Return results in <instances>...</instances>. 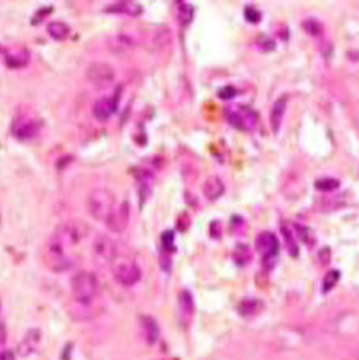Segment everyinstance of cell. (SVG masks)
<instances>
[{"mask_svg": "<svg viewBox=\"0 0 359 360\" xmlns=\"http://www.w3.org/2000/svg\"><path fill=\"white\" fill-rule=\"evenodd\" d=\"M177 19L184 27H187L193 19V6L187 2H177Z\"/></svg>", "mask_w": 359, "mask_h": 360, "instance_id": "obj_24", "label": "cell"}, {"mask_svg": "<svg viewBox=\"0 0 359 360\" xmlns=\"http://www.w3.org/2000/svg\"><path fill=\"white\" fill-rule=\"evenodd\" d=\"M161 246H163V250L166 252H174L176 247H174V233L172 231H164L161 234Z\"/></svg>", "mask_w": 359, "mask_h": 360, "instance_id": "obj_30", "label": "cell"}, {"mask_svg": "<svg viewBox=\"0 0 359 360\" xmlns=\"http://www.w3.org/2000/svg\"><path fill=\"white\" fill-rule=\"evenodd\" d=\"M117 102L115 97H101L93 105V115L99 121H105L112 117V113L117 110Z\"/></svg>", "mask_w": 359, "mask_h": 360, "instance_id": "obj_12", "label": "cell"}, {"mask_svg": "<svg viewBox=\"0 0 359 360\" xmlns=\"http://www.w3.org/2000/svg\"><path fill=\"white\" fill-rule=\"evenodd\" d=\"M67 250L69 249L64 246V244L57 239L54 234L50 236L47 249H45V255H43L48 268L51 271H54V272L67 271L70 268V265H72L70 255H69Z\"/></svg>", "mask_w": 359, "mask_h": 360, "instance_id": "obj_3", "label": "cell"}, {"mask_svg": "<svg viewBox=\"0 0 359 360\" xmlns=\"http://www.w3.org/2000/svg\"><path fill=\"white\" fill-rule=\"evenodd\" d=\"M251 258H253V254H251V249L246 246V244H238L233 250V260L238 266H246Z\"/></svg>", "mask_w": 359, "mask_h": 360, "instance_id": "obj_25", "label": "cell"}, {"mask_svg": "<svg viewBox=\"0 0 359 360\" xmlns=\"http://www.w3.org/2000/svg\"><path fill=\"white\" fill-rule=\"evenodd\" d=\"M0 360H14V354L11 351H2L0 352Z\"/></svg>", "mask_w": 359, "mask_h": 360, "instance_id": "obj_37", "label": "cell"}, {"mask_svg": "<svg viewBox=\"0 0 359 360\" xmlns=\"http://www.w3.org/2000/svg\"><path fill=\"white\" fill-rule=\"evenodd\" d=\"M177 228H179V231H185V229L189 228V215H187V214L179 215V219H177Z\"/></svg>", "mask_w": 359, "mask_h": 360, "instance_id": "obj_35", "label": "cell"}, {"mask_svg": "<svg viewBox=\"0 0 359 360\" xmlns=\"http://www.w3.org/2000/svg\"><path fill=\"white\" fill-rule=\"evenodd\" d=\"M286 104H287V97H279L275 104L271 107V112H270V125H271V131L273 133H278L279 128H281V121H283V117H284V112H286Z\"/></svg>", "mask_w": 359, "mask_h": 360, "instance_id": "obj_17", "label": "cell"}, {"mask_svg": "<svg viewBox=\"0 0 359 360\" xmlns=\"http://www.w3.org/2000/svg\"><path fill=\"white\" fill-rule=\"evenodd\" d=\"M93 249H95V254L98 255V258H101V260L105 263H112V262H115V258L118 257L117 244L105 234L96 236L95 242H93Z\"/></svg>", "mask_w": 359, "mask_h": 360, "instance_id": "obj_10", "label": "cell"}, {"mask_svg": "<svg viewBox=\"0 0 359 360\" xmlns=\"http://www.w3.org/2000/svg\"><path fill=\"white\" fill-rule=\"evenodd\" d=\"M224 193H225V185H224V182H222L220 177L212 176V177H207L205 180L203 194L207 201H217Z\"/></svg>", "mask_w": 359, "mask_h": 360, "instance_id": "obj_13", "label": "cell"}, {"mask_svg": "<svg viewBox=\"0 0 359 360\" xmlns=\"http://www.w3.org/2000/svg\"><path fill=\"white\" fill-rule=\"evenodd\" d=\"M225 118L230 125L243 131H254L257 126V113L248 105H235L225 110Z\"/></svg>", "mask_w": 359, "mask_h": 360, "instance_id": "obj_4", "label": "cell"}, {"mask_svg": "<svg viewBox=\"0 0 359 360\" xmlns=\"http://www.w3.org/2000/svg\"><path fill=\"white\" fill-rule=\"evenodd\" d=\"M107 46H109L110 53L121 56V54H126L128 51H131L134 48V42L131 37H126V35H115V37L109 40Z\"/></svg>", "mask_w": 359, "mask_h": 360, "instance_id": "obj_16", "label": "cell"}, {"mask_svg": "<svg viewBox=\"0 0 359 360\" xmlns=\"http://www.w3.org/2000/svg\"><path fill=\"white\" fill-rule=\"evenodd\" d=\"M141 327L147 344H155L158 336H160V328H158L156 320L152 315H141Z\"/></svg>", "mask_w": 359, "mask_h": 360, "instance_id": "obj_15", "label": "cell"}, {"mask_svg": "<svg viewBox=\"0 0 359 360\" xmlns=\"http://www.w3.org/2000/svg\"><path fill=\"white\" fill-rule=\"evenodd\" d=\"M72 297L78 305L88 306L91 305L99 292L98 277L90 271H78L70 280Z\"/></svg>", "mask_w": 359, "mask_h": 360, "instance_id": "obj_1", "label": "cell"}, {"mask_svg": "<svg viewBox=\"0 0 359 360\" xmlns=\"http://www.w3.org/2000/svg\"><path fill=\"white\" fill-rule=\"evenodd\" d=\"M244 18H246L249 23L256 24V23H258V21H260L262 14H260V11H258V10H256V6L248 5L246 8H244Z\"/></svg>", "mask_w": 359, "mask_h": 360, "instance_id": "obj_31", "label": "cell"}, {"mask_svg": "<svg viewBox=\"0 0 359 360\" xmlns=\"http://www.w3.org/2000/svg\"><path fill=\"white\" fill-rule=\"evenodd\" d=\"M0 313H2V298H0Z\"/></svg>", "mask_w": 359, "mask_h": 360, "instance_id": "obj_38", "label": "cell"}, {"mask_svg": "<svg viewBox=\"0 0 359 360\" xmlns=\"http://www.w3.org/2000/svg\"><path fill=\"white\" fill-rule=\"evenodd\" d=\"M42 341V332L39 328H29L26 335L23 336V340L19 341L18 344V356L19 357H31L32 354H35V351L39 349V344Z\"/></svg>", "mask_w": 359, "mask_h": 360, "instance_id": "obj_11", "label": "cell"}, {"mask_svg": "<svg viewBox=\"0 0 359 360\" xmlns=\"http://www.w3.org/2000/svg\"><path fill=\"white\" fill-rule=\"evenodd\" d=\"M179 306H181L182 319L190 320V317L193 315V309H195V303H193V297L189 290H182L181 295H179Z\"/></svg>", "mask_w": 359, "mask_h": 360, "instance_id": "obj_21", "label": "cell"}, {"mask_svg": "<svg viewBox=\"0 0 359 360\" xmlns=\"http://www.w3.org/2000/svg\"><path fill=\"white\" fill-rule=\"evenodd\" d=\"M129 214H131V211H129V203H128V201H121L120 204H115L110 215L104 222L107 229L112 231V233H115V234L123 233L126 229V226H128V223H129Z\"/></svg>", "mask_w": 359, "mask_h": 360, "instance_id": "obj_8", "label": "cell"}, {"mask_svg": "<svg viewBox=\"0 0 359 360\" xmlns=\"http://www.w3.org/2000/svg\"><path fill=\"white\" fill-rule=\"evenodd\" d=\"M113 279L120 285L131 287L141 280V268L133 262H120L113 268Z\"/></svg>", "mask_w": 359, "mask_h": 360, "instance_id": "obj_9", "label": "cell"}, {"mask_svg": "<svg viewBox=\"0 0 359 360\" xmlns=\"http://www.w3.org/2000/svg\"><path fill=\"white\" fill-rule=\"evenodd\" d=\"M340 186V182L337 179L332 177H324V179H318L314 182V188L319 191H334Z\"/></svg>", "mask_w": 359, "mask_h": 360, "instance_id": "obj_26", "label": "cell"}, {"mask_svg": "<svg viewBox=\"0 0 359 360\" xmlns=\"http://www.w3.org/2000/svg\"><path fill=\"white\" fill-rule=\"evenodd\" d=\"M172 42V34L168 27H160L156 29L154 37H152V46L154 49H164L171 45Z\"/></svg>", "mask_w": 359, "mask_h": 360, "instance_id": "obj_19", "label": "cell"}, {"mask_svg": "<svg viewBox=\"0 0 359 360\" xmlns=\"http://www.w3.org/2000/svg\"><path fill=\"white\" fill-rule=\"evenodd\" d=\"M340 279V272L337 270H330L327 274L324 276V280H322V293H329L330 290L334 289Z\"/></svg>", "mask_w": 359, "mask_h": 360, "instance_id": "obj_27", "label": "cell"}, {"mask_svg": "<svg viewBox=\"0 0 359 360\" xmlns=\"http://www.w3.org/2000/svg\"><path fill=\"white\" fill-rule=\"evenodd\" d=\"M107 13H117V14H126V16H139L142 14L144 8L142 5L138 3V2H115V3H110L109 6L105 8Z\"/></svg>", "mask_w": 359, "mask_h": 360, "instance_id": "obj_14", "label": "cell"}, {"mask_svg": "<svg viewBox=\"0 0 359 360\" xmlns=\"http://www.w3.org/2000/svg\"><path fill=\"white\" fill-rule=\"evenodd\" d=\"M115 207V196L107 188L93 190L86 198V209L90 215L98 222H105Z\"/></svg>", "mask_w": 359, "mask_h": 360, "instance_id": "obj_2", "label": "cell"}, {"mask_svg": "<svg viewBox=\"0 0 359 360\" xmlns=\"http://www.w3.org/2000/svg\"><path fill=\"white\" fill-rule=\"evenodd\" d=\"M31 59V56H29V51H24V49H21L19 53H14V54H6L5 56V64L11 69H18V67H24L26 64Z\"/></svg>", "mask_w": 359, "mask_h": 360, "instance_id": "obj_23", "label": "cell"}, {"mask_svg": "<svg viewBox=\"0 0 359 360\" xmlns=\"http://www.w3.org/2000/svg\"><path fill=\"white\" fill-rule=\"evenodd\" d=\"M294 233H296L299 236V239L302 242H305V244H313V236H311V231L308 229L307 226L304 225H299V223H296L294 225Z\"/></svg>", "mask_w": 359, "mask_h": 360, "instance_id": "obj_29", "label": "cell"}, {"mask_svg": "<svg viewBox=\"0 0 359 360\" xmlns=\"http://www.w3.org/2000/svg\"><path fill=\"white\" fill-rule=\"evenodd\" d=\"M279 229H281V234H283V239H284V244H286V249L291 254V257H299V246H297V241H296V233H294V226H291L287 222H281V225H279Z\"/></svg>", "mask_w": 359, "mask_h": 360, "instance_id": "obj_18", "label": "cell"}, {"mask_svg": "<svg viewBox=\"0 0 359 360\" xmlns=\"http://www.w3.org/2000/svg\"><path fill=\"white\" fill-rule=\"evenodd\" d=\"M256 250L262 255L263 266L271 270L276 263V257L279 252V241L271 231H262L256 239Z\"/></svg>", "mask_w": 359, "mask_h": 360, "instance_id": "obj_5", "label": "cell"}, {"mask_svg": "<svg viewBox=\"0 0 359 360\" xmlns=\"http://www.w3.org/2000/svg\"><path fill=\"white\" fill-rule=\"evenodd\" d=\"M47 31H48V35H50V37H51L53 40L61 42V40H66V39L69 37L70 27H69L66 23H61V21H53V23H50V24H48Z\"/></svg>", "mask_w": 359, "mask_h": 360, "instance_id": "obj_20", "label": "cell"}, {"mask_svg": "<svg viewBox=\"0 0 359 360\" xmlns=\"http://www.w3.org/2000/svg\"><path fill=\"white\" fill-rule=\"evenodd\" d=\"M86 78L96 88H107L115 80V70L107 62H91L86 69Z\"/></svg>", "mask_w": 359, "mask_h": 360, "instance_id": "obj_6", "label": "cell"}, {"mask_svg": "<svg viewBox=\"0 0 359 360\" xmlns=\"http://www.w3.org/2000/svg\"><path fill=\"white\" fill-rule=\"evenodd\" d=\"M262 309V303L258 300H254V298H246V300H243L240 306H238V311L241 315H244V317H251V315H254L257 314L258 311Z\"/></svg>", "mask_w": 359, "mask_h": 360, "instance_id": "obj_22", "label": "cell"}, {"mask_svg": "<svg viewBox=\"0 0 359 360\" xmlns=\"http://www.w3.org/2000/svg\"><path fill=\"white\" fill-rule=\"evenodd\" d=\"M42 128V120L35 117H27V115H21V117L14 118L11 125V134L19 140L32 139L39 134Z\"/></svg>", "mask_w": 359, "mask_h": 360, "instance_id": "obj_7", "label": "cell"}, {"mask_svg": "<svg viewBox=\"0 0 359 360\" xmlns=\"http://www.w3.org/2000/svg\"><path fill=\"white\" fill-rule=\"evenodd\" d=\"M236 94H238V90L235 88V86H224V88H220L219 92H217V96L222 99V100H230V99H233L236 97Z\"/></svg>", "mask_w": 359, "mask_h": 360, "instance_id": "obj_33", "label": "cell"}, {"mask_svg": "<svg viewBox=\"0 0 359 360\" xmlns=\"http://www.w3.org/2000/svg\"><path fill=\"white\" fill-rule=\"evenodd\" d=\"M302 26H304L305 32L313 35V37H321V35H322V24L319 23L318 19L308 18V19L304 21V24H302Z\"/></svg>", "mask_w": 359, "mask_h": 360, "instance_id": "obj_28", "label": "cell"}, {"mask_svg": "<svg viewBox=\"0 0 359 360\" xmlns=\"http://www.w3.org/2000/svg\"><path fill=\"white\" fill-rule=\"evenodd\" d=\"M257 46L260 51H265V53L273 51V49H275V42H273L271 39H268L267 35H260L257 40Z\"/></svg>", "mask_w": 359, "mask_h": 360, "instance_id": "obj_32", "label": "cell"}, {"mask_svg": "<svg viewBox=\"0 0 359 360\" xmlns=\"http://www.w3.org/2000/svg\"><path fill=\"white\" fill-rule=\"evenodd\" d=\"M6 343V325L3 319L0 317V348H3Z\"/></svg>", "mask_w": 359, "mask_h": 360, "instance_id": "obj_36", "label": "cell"}, {"mask_svg": "<svg viewBox=\"0 0 359 360\" xmlns=\"http://www.w3.org/2000/svg\"><path fill=\"white\" fill-rule=\"evenodd\" d=\"M318 258H319L321 265H327L330 262V249L329 247H322L319 250V254H318Z\"/></svg>", "mask_w": 359, "mask_h": 360, "instance_id": "obj_34", "label": "cell"}]
</instances>
